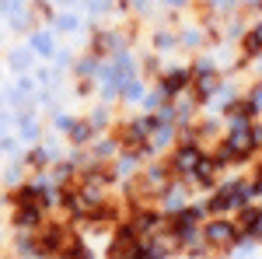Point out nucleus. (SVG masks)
Wrapping results in <instances>:
<instances>
[{
	"instance_id": "nucleus-11",
	"label": "nucleus",
	"mask_w": 262,
	"mask_h": 259,
	"mask_svg": "<svg viewBox=\"0 0 262 259\" xmlns=\"http://www.w3.org/2000/svg\"><path fill=\"white\" fill-rule=\"evenodd\" d=\"M11 67H14V70H28V67H32V53H28V49H14V53H11Z\"/></svg>"
},
{
	"instance_id": "nucleus-4",
	"label": "nucleus",
	"mask_w": 262,
	"mask_h": 259,
	"mask_svg": "<svg viewBox=\"0 0 262 259\" xmlns=\"http://www.w3.org/2000/svg\"><path fill=\"white\" fill-rule=\"evenodd\" d=\"M189 84H192V74L189 70H168L158 81V91L164 95V102H171V98H179L182 91H189Z\"/></svg>"
},
{
	"instance_id": "nucleus-13",
	"label": "nucleus",
	"mask_w": 262,
	"mask_h": 259,
	"mask_svg": "<svg viewBox=\"0 0 262 259\" xmlns=\"http://www.w3.org/2000/svg\"><path fill=\"white\" fill-rule=\"evenodd\" d=\"M245 53H262V25L252 28V35H245Z\"/></svg>"
},
{
	"instance_id": "nucleus-12",
	"label": "nucleus",
	"mask_w": 262,
	"mask_h": 259,
	"mask_svg": "<svg viewBox=\"0 0 262 259\" xmlns=\"http://www.w3.org/2000/svg\"><path fill=\"white\" fill-rule=\"evenodd\" d=\"M108 119H112V116H108V109H95V112L88 116V123H91V130H95V133H98V130H105V126H108Z\"/></svg>"
},
{
	"instance_id": "nucleus-7",
	"label": "nucleus",
	"mask_w": 262,
	"mask_h": 259,
	"mask_svg": "<svg viewBox=\"0 0 262 259\" xmlns=\"http://www.w3.org/2000/svg\"><path fill=\"white\" fill-rule=\"evenodd\" d=\"M67 137H70V144H77V147H88V144L95 140V130H91L88 119H74L67 126Z\"/></svg>"
},
{
	"instance_id": "nucleus-1",
	"label": "nucleus",
	"mask_w": 262,
	"mask_h": 259,
	"mask_svg": "<svg viewBox=\"0 0 262 259\" xmlns=\"http://www.w3.org/2000/svg\"><path fill=\"white\" fill-rule=\"evenodd\" d=\"M203 158H206V154H203V147L196 144V137H185L179 147H175V154H171V161H168V168H171V175L189 179V175H192V168H196Z\"/></svg>"
},
{
	"instance_id": "nucleus-9",
	"label": "nucleus",
	"mask_w": 262,
	"mask_h": 259,
	"mask_svg": "<svg viewBox=\"0 0 262 259\" xmlns=\"http://www.w3.org/2000/svg\"><path fill=\"white\" fill-rule=\"evenodd\" d=\"M119 95L126 102H140L143 98V81L137 77V74H133V77H126V81H122V88H119Z\"/></svg>"
},
{
	"instance_id": "nucleus-8",
	"label": "nucleus",
	"mask_w": 262,
	"mask_h": 259,
	"mask_svg": "<svg viewBox=\"0 0 262 259\" xmlns=\"http://www.w3.org/2000/svg\"><path fill=\"white\" fill-rule=\"evenodd\" d=\"M28 46H32V49H35L39 56H49V60H53V53H56V42H53V32H46V28H42V32H32V39H28Z\"/></svg>"
},
{
	"instance_id": "nucleus-2",
	"label": "nucleus",
	"mask_w": 262,
	"mask_h": 259,
	"mask_svg": "<svg viewBox=\"0 0 262 259\" xmlns=\"http://www.w3.org/2000/svg\"><path fill=\"white\" fill-rule=\"evenodd\" d=\"M248 200H252V186H248V182H231V186L217 189V196L210 200V210H213V214H224V210L245 207Z\"/></svg>"
},
{
	"instance_id": "nucleus-3",
	"label": "nucleus",
	"mask_w": 262,
	"mask_h": 259,
	"mask_svg": "<svg viewBox=\"0 0 262 259\" xmlns=\"http://www.w3.org/2000/svg\"><path fill=\"white\" fill-rule=\"evenodd\" d=\"M200 235L206 238V245H234V242L242 238V231H238V224L227 217H213L206 221L200 228Z\"/></svg>"
},
{
	"instance_id": "nucleus-14",
	"label": "nucleus",
	"mask_w": 262,
	"mask_h": 259,
	"mask_svg": "<svg viewBox=\"0 0 262 259\" xmlns=\"http://www.w3.org/2000/svg\"><path fill=\"white\" fill-rule=\"evenodd\" d=\"M53 21H56L60 32H77V18L74 14H63V18H53Z\"/></svg>"
},
{
	"instance_id": "nucleus-6",
	"label": "nucleus",
	"mask_w": 262,
	"mask_h": 259,
	"mask_svg": "<svg viewBox=\"0 0 262 259\" xmlns=\"http://www.w3.org/2000/svg\"><path fill=\"white\" fill-rule=\"evenodd\" d=\"M88 147H91V161H112L119 154V140L116 137H98V144L91 140Z\"/></svg>"
},
{
	"instance_id": "nucleus-5",
	"label": "nucleus",
	"mask_w": 262,
	"mask_h": 259,
	"mask_svg": "<svg viewBox=\"0 0 262 259\" xmlns=\"http://www.w3.org/2000/svg\"><path fill=\"white\" fill-rule=\"evenodd\" d=\"M42 221H46V210L42 207H14L11 210V224L18 231H39Z\"/></svg>"
},
{
	"instance_id": "nucleus-15",
	"label": "nucleus",
	"mask_w": 262,
	"mask_h": 259,
	"mask_svg": "<svg viewBox=\"0 0 262 259\" xmlns=\"http://www.w3.org/2000/svg\"><path fill=\"white\" fill-rule=\"evenodd\" d=\"M154 46H158V49H171V46H175V35H171V32H158V35H154Z\"/></svg>"
},
{
	"instance_id": "nucleus-10",
	"label": "nucleus",
	"mask_w": 262,
	"mask_h": 259,
	"mask_svg": "<svg viewBox=\"0 0 262 259\" xmlns=\"http://www.w3.org/2000/svg\"><path fill=\"white\" fill-rule=\"evenodd\" d=\"M18 126H21V137H25V140H35V137H39V123H35V116H32V112H21V116H18Z\"/></svg>"
},
{
	"instance_id": "nucleus-16",
	"label": "nucleus",
	"mask_w": 262,
	"mask_h": 259,
	"mask_svg": "<svg viewBox=\"0 0 262 259\" xmlns=\"http://www.w3.org/2000/svg\"><path fill=\"white\" fill-rule=\"evenodd\" d=\"M0 151H4V154H11V151H14V137H7V133H4V137H0Z\"/></svg>"
}]
</instances>
